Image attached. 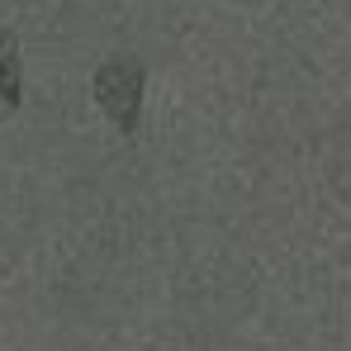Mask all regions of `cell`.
Wrapping results in <instances>:
<instances>
[{
	"instance_id": "6da1fadb",
	"label": "cell",
	"mask_w": 351,
	"mask_h": 351,
	"mask_svg": "<svg viewBox=\"0 0 351 351\" xmlns=\"http://www.w3.org/2000/svg\"><path fill=\"white\" fill-rule=\"evenodd\" d=\"M95 105L105 110V119L114 123L123 138L138 133L143 123V90H147V62L138 53H110V58L95 66Z\"/></svg>"
},
{
	"instance_id": "7a4b0ae2",
	"label": "cell",
	"mask_w": 351,
	"mask_h": 351,
	"mask_svg": "<svg viewBox=\"0 0 351 351\" xmlns=\"http://www.w3.org/2000/svg\"><path fill=\"white\" fill-rule=\"evenodd\" d=\"M0 105L19 110L24 105V58H19V34L0 24Z\"/></svg>"
}]
</instances>
